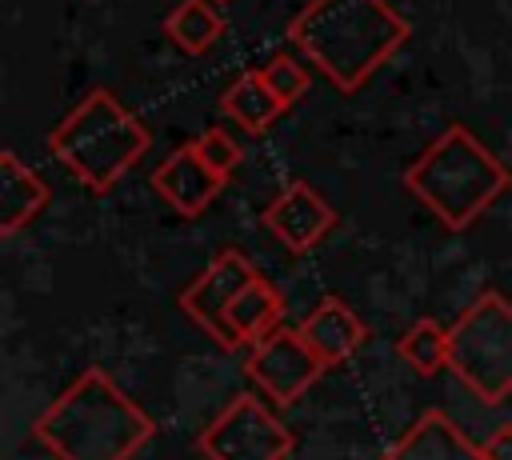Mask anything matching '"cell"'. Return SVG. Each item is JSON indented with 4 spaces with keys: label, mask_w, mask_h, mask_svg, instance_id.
<instances>
[{
    "label": "cell",
    "mask_w": 512,
    "mask_h": 460,
    "mask_svg": "<svg viewBox=\"0 0 512 460\" xmlns=\"http://www.w3.org/2000/svg\"><path fill=\"white\" fill-rule=\"evenodd\" d=\"M152 436V416L104 368H84L32 424L56 460H132Z\"/></svg>",
    "instance_id": "obj_1"
},
{
    "label": "cell",
    "mask_w": 512,
    "mask_h": 460,
    "mask_svg": "<svg viewBox=\"0 0 512 460\" xmlns=\"http://www.w3.org/2000/svg\"><path fill=\"white\" fill-rule=\"evenodd\" d=\"M288 36L340 92H356L408 40V20L388 0H308Z\"/></svg>",
    "instance_id": "obj_2"
},
{
    "label": "cell",
    "mask_w": 512,
    "mask_h": 460,
    "mask_svg": "<svg viewBox=\"0 0 512 460\" xmlns=\"http://www.w3.org/2000/svg\"><path fill=\"white\" fill-rule=\"evenodd\" d=\"M400 180L440 224H448V232H464L512 184V172L480 136H472L468 124H448Z\"/></svg>",
    "instance_id": "obj_3"
},
{
    "label": "cell",
    "mask_w": 512,
    "mask_h": 460,
    "mask_svg": "<svg viewBox=\"0 0 512 460\" xmlns=\"http://www.w3.org/2000/svg\"><path fill=\"white\" fill-rule=\"evenodd\" d=\"M148 144V128L112 88H92L48 136V152L92 192H108L148 152Z\"/></svg>",
    "instance_id": "obj_4"
},
{
    "label": "cell",
    "mask_w": 512,
    "mask_h": 460,
    "mask_svg": "<svg viewBox=\"0 0 512 460\" xmlns=\"http://www.w3.org/2000/svg\"><path fill=\"white\" fill-rule=\"evenodd\" d=\"M448 368L484 404H504L512 392V304L484 288L448 328Z\"/></svg>",
    "instance_id": "obj_5"
},
{
    "label": "cell",
    "mask_w": 512,
    "mask_h": 460,
    "mask_svg": "<svg viewBox=\"0 0 512 460\" xmlns=\"http://www.w3.org/2000/svg\"><path fill=\"white\" fill-rule=\"evenodd\" d=\"M196 444L208 460H284L296 448V436L260 396L240 392Z\"/></svg>",
    "instance_id": "obj_6"
},
{
    "label": "cell",
    "mask_w": 512,
    "mask_h": 460,
    "mask_svg": "<svg viewBox=\"0 0 512 460\" xmlns=\"http://www.w3.org/2000/svg\"><path fill=\"white\" fill-rule=\"evenodd\" d=\"M260 272L256 264L240 252V248H224L208 260V268L180 292V308L184 316H192L216 344L224 348H236V336L228 328V304L240 296L244 284H252Z\"/></svg>",
    "instance_id": "obj_7"
},
{
    "label": "cell",
    "mask_w": 512,
    "mask_h": 460,
    "mask_svg": "<svg viewBox=\"0 0 512 460\" xmlns=\"http://www.w3.org/2000/svg\"><path fill=\"white\" fill-rule=\"evenodd\" d=\"M324 364L320 356L304 344L300 328H276L268 340H260L252 348V356L244 360V376L272 400V404H292L300 400L316 380H320Z\"/></svg>",
    "instance_id": "obj_8"
},
{
    "label": "cell",
    "mask_w": 512,
    "mask_h": 460,
    "mask_svg": "<svg viewBox=\"0 0 512 460\" xmlns=\"http://www.w3.org/2000/svg\"><path fill=\"white\" fill-rule=\"evenodd\" d=\"M336 208L308 184L292 180L268 208H264V228L288 248V252H308L316 248L332 228H336Z\"/></svg>",
    "instance_id": "obj_9"
},
{
    "label": "cell",
    "mask_w": 512,
    "mask_h": 460,
    "mask_svg": "<svg viewBox=\"0 0 512 460\" xmlns=\"http://www.w3.org/2000/svg\"><path fill=\"white\" fill-rule=\"evenodd\" d=\"M376 460H484V452L440 408H424Z\"/></svg>",
    "instance_id": "obj_10"
},
{
    "label": "cell",
    "mask_w": 512,
    "mask_h": 460,
    "mask_svg": "<svg viewBox=\"0 0 512 460\" xmlns=\"http://www.w3.org/2000/svg\"><path fill=\"white\" fill-rule=\"evenodd\" d=\"M152 188L180 212V216H200L216 192L224 188V176H216L200 156L196 144H180L168 152V160L152 172Z\"/></svg>",
    "instance_id": "obj_11"
},
{
    "label": "cell",
    "mask_w": 512,
    "mask_h": 460,
    "mask_svg": "<svg viewBox=\"0 0 512 460\" xmlns=\"http://www.w3.org/2000/svg\"><path fill=\"white\" fill-rule=\"evenodd\" d=\"M300 336L320 356V364L332 368L368 340V324L340 296H320V304H312V312L300 320Z\"/></svg>",
    "instance_id": "obj_12"
},
{
    "label": "cell",
    "mask_w": 512,
    "mask_h": 460,
    "mask_svg": "<svg viewBox=\"0 0 512 460\" xmlns=\"http://www.w3.org/2000/svg\"><path fill=\"white\" fill-rule=\"evenodd\" d=\"M48 184L8 148L0 152V236H16L48 208Z\"/></svg>",
    "instance_id": "obj_13"
},
{
    "label": "cell",
    "mask_w": 512,
    "mask_h": 460,
    "mask_svg": "<svg viewBox=\"0 0 512 460\" xmlns=\"http://www.w3.org/2000/svg\"><path fill=\"white\" fill-rule=\"evenodd\" d=\"M228 328L236 336V348L240 344H260L268 340L276 328H284V296L272 280L256 276L252 284L240 288V296L228 304Z\"/></svg>",
    "instance_id": "obj_14"
},
{
    "label": "cell",
    "mask_w": 512,
    "mask_h": 460,
    "mask_svg": "<svg viewBox=\"0 0 512 460\" xmlns=\"http://www.w3.org/2000/svg\"><path fill=\"white\" fill-rule=\"evenodd\" d=\"M220 108H224L244 132H264V128L284 112V104L276 100V92L264 84V72H260V68L240 72L236 84L220 96Z\"/></svg>",
    "instance_id": "obj_15"
},
{
    "label": "cell",
    "mask_w": 512,
    "mask_h": 460,
    "mask_svg": "<svg viewBox=\"0 0 512 460\" xmlns=\"http://www.w3.org/2000/svg\"><path fill=\"white\" fill-rule=\"evenodd\" d=\"M164 32H168V40H176V48L200 56V52H208L224 36V16L216 12L212 0H180L168 12Z\"/></svg>",
    "instance_id": "obj_16"
},
{
    "label": "cell",
    "mask_w": 512,
    "mask_h": 460,
    "mask_svg": "<svg viewBox=\"0 0 512 460\" xmlns=\"http://www.w3.org/2000/svg\"><path fill=\"white\" fill-rule=\"evenodd\" d=\"M396 352L416 376H436L440 368H448V328L432 316H420L416 324L404 328Z\"/></svg>",
    "instance_id": "obj_17"
},
{
    "label": "cell",
    "mask_w": 512,
    "mask_h": 460,
    "mask_svg": "<svg viewBox=\"0 0 512 460\" xmlns=\"http://www.w3.org/2000/svg\"><path fill=\"white\" fill-rule=\"evenodd\" d=\"M260 72H264V84L276 92V100H280L284 108H292V104L308 92V84H312V72H308L300 60H292L288 52H276Z\"/></svg>",
    "instance_id": "obj_18"
},
{
    "label": "cell",
    "mask_w": 512,
    "mask_h": 460,
    "mask_svg": "<svg viewBox=\"0 0 512 460\" xmlns=\"http://www.w3.org/2000/svg\"><path fill=\"white\" fill-rule=\"evenodd\" d=\"M192 144H196V156H200L216 176H224V180H228V176L236 172V164L244 160V148H240L236 136L224 132V128H204Z\"/></svg>",
    "instance_id": "obj_19"
},
{
    "label": "cell",
    "mask_w": 512,
    "mask_h": 460,
    "mask_svg": "<svg viewBox=\"0 0 512 460\" xmlns=\"http://www.w3.org/2000/svg\"><path fill=\"white\" fill-rule=\"evenodd\" d=\"M484 460H512V424H500L484 444H480Z\"/></svg>",
    "instance_id": "obj_20"
},
{
    "label": "cell",
    "mask_w": 512,
    "mask_h": 460,
    "mask_svg": "<svg viewBox=\"0 0 512 460\" xmlns=\"http://www.w3.org/2000/svg\"><path fill=\"white\" fill-rule=\"evenodd\" d=\"M220 4H224V0H220Z\"/></svg>",
    "instance_id": "obj_21"
}]
</instances>
